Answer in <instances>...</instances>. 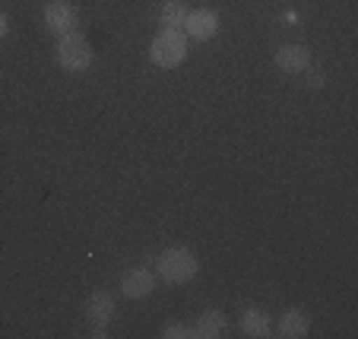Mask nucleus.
Returning <instances> with one entry per match:
<instances>
[{
	"label": "nucleus",
	"instance_id": "obj_1",
	"mask_svg": "<svg viewBox=\"0 0 358 339\" xmlns=\"http://www.w3.org/2000/svg\"><path fill=\"white\" fill-rule=\"evenodd\" d=\"M200 273V260L187 247H165L156 257V276L165 285H187Z\"/></svg>",
	"mask_w": 358,
	"mask_h": 339
},
{
	"label": "nucleus",
	"instance_id": "obj_2",
	"mask_svg": "<svg viewBox=\"0 0 358 339\" xmlns=\"http://www.w3.org/2000/svg\"><path fill=\"white\" fill-rule=\"evenodd\" d=\"M149 57L162 70H175L187 61V35L184 29H159V35L149 45Z\"/></svg>",
	"mask_w": 358,
	"mask_h": 339
},
{
	"label": "nucleus",
	"instance_id": "obj_3",
	"mask_svg": "<svg viewBox=\"0 0 358 339\" xmlns=\"http://www.w3.org/2000/svg\"><path fill=\"white\" fill-rule=\"evenodd\" d=\"M92 45L83 38L80 32H70V35H61L55 45V61L61 70L67 73H86L92 67Z\"/></svg>",
	"mask_w": 358,
	"mask_h": 339
},
{
	"label": "nucleus",
	"instance_id": "obj_4",
	"mask_svg": "<svg viewBox=\"0 0 358 339\" xmlns=\"http://www.w3.org/2000/svg\"><path fill=\"white\" fill-rule=\"evenodd\" d=\"M41 20H45L48 32L57 35V38L80 29V13H76V7L70 0H48L45 10H41Z\"/></svg>",
	"mask_w": 358,
	"mask_h": 339
},
{
	"label": "nucleus",
	"instance_id": "obj_5",
	"mask_svg": "<svg viewBox=\"0 0 358 339\" xmlns=\"http://www.w3.org/2000/svg\"><path fill=\"white\" fill-rule=\"evenodd\" d=\"M184 35L187 38H196V41H210L219 35V16L213 13V10L206 7H196L187 13V20H184Z\"/></svg>",
	"mask_w": 358,
	"mask_h": 339
},
{
	"label": "nucleus",
	"instance_id": "obj_6",
	"mask_svg": "<svg viewBox=\"0 0 358 339\" xmlns=\"http://www.w3.org/2000/svg\"><path fill=\"white\" fill-rule=\"evenodd\" d=\"M152 289H156V273L146 270V266H134V270H127L121 276V292H124V298H130V301L149 298Z\"/></svg>",
	"mask_w": 358,
	"mask_h": 339
},
{
	"label": "nucleus",
	"instance_id": "obj_7",
	"mask_svg": "<svg viewBox=\"0 0 358 339\" xmlns=\"http://www.w3.org/2000/svg\"><path fill=\"white\" fill-rule=\"evenodd\" d=\"M86 317L95 326V336H101V330L115 320V298L108 292H92L86 301Z\"/></svg>",
	"mask_w": 358,
	"mask_h": 339
},
{
	"label": "nucleus",
	"instance_id": "obj_8",
	"mask_svg": "<svg viewBox=\"0 0 358 339\" xmlns=\"http://www.w3.org/2000/svg\"><path fill=\"white\" fill-rule=\"evenodd\" d=\"M273 61H276V67L282 70V73L298 76V73H304V70L311 67V51H308L304 45H282Z\"/></svg>",
	"mask_w": 358,
	"mask_h": 339
},
{
	"label": "nucleus",
	"instance_id": "obj_9",
	"mask_svg": "<svg viewBox=\"0 0 358 339\" xmlns=\"http://www.w3.org/2000/svg\"><path fill=\"white\" fill-rule=\"evenodd\" d=\"M225 330H229V317H225V311L210 308V311H203L200 317H196V324L190 326V336H196V339H219V336H225Z\"/></svg>",
	"mask_w": 358,
	"mask_h": 339
},
{
	"label": "nucleus",
	"instance_id": "obj_10",
	"mask_svg": "<svg viewBox=\"0 0 358 339\" xmlns=\"http://www.w3.org/2000/svg\"><path fill=\"white\" fill-rule=\"evenodd\" d=\"M238 326H241V333L244 336H250V339H264V336H270L273 333V320H270V314H266L264 308H244Z\"/></svg>",
	"mask_w": 358,
	"mask_h": 339
},
{
	"label": "nucleus",
	"instance_id": "obj_11",
	"mask_svg": "<svg viewBox=\"0 0 358 339\" xmlns=\"http://www.w3.org/2000/svg\"><path fill=\"white\" fill-rule=\"evenodd\" d=\"M279 336L285 339H301L311 333V317H308V311H301V308H289V311H282V317H279Z\"/></svg>",
	"mask_w": 358,
	"mask_h": 339
},
{
	"label": "nucleus",
	"instance_id": "obj_12",
	"mask_svg": "<svg viewBox=\"0 0 358 339\" xmlns=\"http://www.w3.org/2000/svg\"><path fill=\"white\" fill-rule=\"evenodd\" d=\"M187 3L184 0H165L162 10H159V20H162V29H181L184 20H187Z\"/></svg>",
	"mask_w": 358,
	"mask_h": 339
},
{
	"label": "nucleus",
	"instance_id": "obj_13",
	"mask_svg": "<svg viewBox=\"0 0 358 339\" xmlns=\"http://www.w3.org/2000/svg\"><path fill=\"white\" fill-rule=\"evenodd\" d=\"M184 336H190V326H184V324H165L162 326V339H184Z\"/></svg>",
	"mask_w": 358,
	"mask_h": 339
},
{
	"label": "nucleus",
	"instance_id": "obj_14",
	"mask_svg": "<svg viewBox=\"0 0 358 339\" xmlns=\"http://www.w3.org/2000/svg\"><path fill=\"white\" fill-rule=\"evenodd\" d=\"M7 35H10V16L0 10V41L7 38Z\"/></svg>",
	"mask_w": 358,
	"mask_h": 339
}]
</instances>
